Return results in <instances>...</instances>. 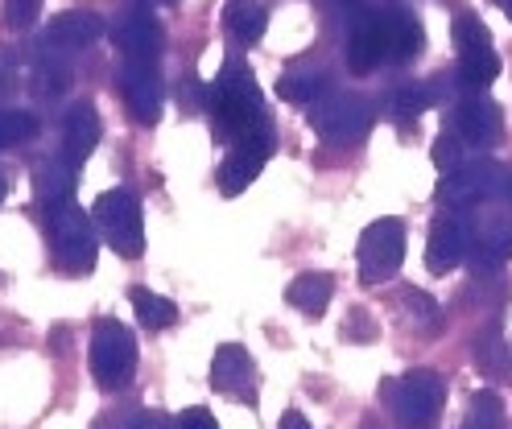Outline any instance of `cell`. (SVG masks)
Masks as SVG:
<instances>
[{"instance_id":"13","label":"cell","mask_w":512,"mask_h":429,"mask_svg":"<svg viewBox=\"0 0 512 429\" xmlns=\"http://www.w3.org/2000/svg\"><path fill=\"white\" fill-rule=\"evenodd\" d=\"M211 384H215V392L252 405L256 401V363H252V355L240 343L219 347L215 359H211Z\"/></svg>"},{"instance_id":"26","label":"cell","mask_w":512,"mask_h":429,"mask_svg":"<svg viewBox=\"0 0 512 429\" xmlns=\"http://www.w3.org/2000/svg\"><path fill=\"white\" fill-rule=\"evenodd\" d=\"M128 297H133V306H137V318H141V326H149V330H162V326H174L178 322V306L170 302V297H162V293H153V289H128Z\"/></svg>"},{"instance_id":"9","label":"cell","mask_w":512,"mask_h":429,"mask_svg":"<svg viewBox=\"0 0 512 429\" xmlns=\"http://www.w3.org/2000/svg\"><path fill=\"white\" fill-rule=\"evenodd\" d=\"M108 33H112L116 50L128 62H149V66L157 62V54H162V42H166L162 21H157L149 9H124Z\"/></svg>"},{"instance_id":"3","label":"cell","mask_w":512,"mask_h":429,"mask_svg":"<svg viewBox=\"0 0 512 429\" xmlns=\"http://www.w3.org/2000/svg\"><path fill=\"white\" fill-rule=\"evenodd\" d=\"M87 368L95 376L104 392H116L128 384L137 368V343H133V330L116 318H100L91 330V351H87Z\"/></svg>"},{"instance_id":"28","label":"cell","mask_w":512,"mask_h":429,"mask_svg":"<svg viewBox=\"0 0 512 429\" xmlns=\"http://www.w3.org/2000/svg\"><path fill=\"white\" fill-rule=\"evenodd\" d=\"M463 429H508V417H504V401L484 388V392H471V401H467V421Z\"/></svg>"},{"instance_id":"34","label":"cell","mask_w":512,"mask_h":429,"mask_svg":"<svg viewBox=\"0 0 512 429\" xmlns=\"http://www.w3.org/2000/svg\"><path fill=\"white\" fill-rule=\"evenodd\" d=\"M38 9H42V0H5V17H9L13 29H21V25L34 21Z\"/></svg>"},{"instance_id":"10","label":"cell","mask_w":512,"mask_h":429,"mask_svg":"<svg viewBox=\"0 0 512 429\" xmlns=\"http://www.w3.org/2000/svg\"><path fill=\"white\" fill-rule=\"evenodd\" d=\"M269 153H273V128L252 132V137L236 141L232 153L223 157V165H219V190L223 194H244L256 182V174L265 170Z\"/></svg>"},{"instance_id":"32","label":"cell","mask_w":512,"mask_h":429,"mask_svg":"<svg viewBox=\"0 0 512 429\" xmlns=\"http://www.w3.org/2000/svg\"><path fill=\"white\" fill-rule=\"evenodd\" d=\"M426 108H434L430 83H405V87L393 95V116H397V120H413V116H422Z\"/></svg>"},{"instance_id":"1","label":"cell","mask_w":512,"mask_h":429,"mask_svg":"<svg viewBox=\"0 0 512 429\" xmlns=\"http://www.w3.org/2000/svg\"><path fill=\"white\" fill-rule=\"evenodd\" d=\"M207 112L215 116V132L223 141H244V137H252V132L273 128L269 124V108H265V95H261L252 71L240 58L223 62L219 79L211 83Z\"/></svg>"},{"instance_id":"4","label":"cell","mask_w":512,"mask_h":429,"mask_svg":"<svg viewBox=\"0 0 512 429\" xmlns=\"http://www.w3.org/2000/svg\"><path fill=\"white\" fill-rule=\"evenodd\" d=\"M389 401H393L397 429H434L442 417V405H446V380L438 372H426V368L405 372L393 384Z\"/></svg>"},{"instance_id":"22","label":"cell","mask_w":512,"mask_h":429,"mask_svg":"<svg viewBox=\"0 0 512 429\" xmlns=\"http://www.w3.org/2000/svg\"><path fill=\"white\" fill-rule=\"evenodd\" d=\"M265 21H269V13H265L261 0H228V5H223V29L244 46L261 38Z\"/></svg>"},{"instance_id":"19","label":"cell","mask_w":512,"mask_h":429,"mask_svg":"<svg viewBox=\"0 0 512 429\" xmlns=\"http://www.w3.org/2000/svg\"><path fill=\"white\" fill-rule=\"evenodd\" d=\"M380 25H384V46H389L393 62H413L422 54L426 33H422V21L413 17L409 9H384Z\"/></svg>"},{"instance_id":"20","label":"cell","mask_w":512,"mask_h":429,"mask_svg":"<svg viewBox=\"0 0 512 429\" xmlns=\"http://www.w3.org/2000/svg\"><path fill=\"white\" fill-rule=\"evenodd\" d=\"M331 293H335V277L331 273H302L285 285V302L298 306L302 314L318 318L327 306H331Z\"/></svg>"},{"instance_id":"40","label":"cell","mask_w":512,"mask_h":429,"mask_svg":"<svg viewBox=\"0 0 512 429\" xmlns=\"http://www.w3.org/2000/svg\"><path fill=\"white\" fill-rule=\"evenodd\" d=\"M124 429H141V425H124Z\"/></svg>"},{"instance_id":"39","label":"cell","mask_w":512,"mask_h":429,"mask_svg":"<svg viewBox=\"0 0 512 429\" xmlns=\"http://www.w3.org/2000/svg\"><path fill=\"white\" fill-rule=\"evenodd\" d=\"M496 5H504V9H512V0H496Z\"/></svg>"},{"instance_id":"37","label":"cell","mask_w":512,"mask_h":429,"mask_svg":"<svg viewBox=\"0 0 512 429\" xmlns=\"http://www.w3.org/2000/svg\"><path fill=\"white\" fill-rule=\"evenodd\" d=\"M277 429H314V425H310V421H306V417H302V413H285V417H281V425H277Z\"/></svg>"},{"instance_id":"30","label":"cell","mask_w":512,"mask_h":429,"mask_svg":"<svg viewBox=\"0 0 512 429\" xmlns=\"http://www.w3.org/2000/svg\"><path fill=\"white\" fill-rule=\"evenodd\" d=\"M38 137V116L21 112V108H0V149L9 145H25Z\"/></svg>"},{"instance_id":"23","label":"cell","mask_w":512,"mask_h":429,"mask_svg":"<svg viewBox=\"0 0 512 429\" xmlns=\"http://www.w3.org/2000/svg\"><path fill=\"white\" fill-rule=\"evenodd\" d=\"M34 182H38V198H42L46 207H54V203H67V198H75L79 170H75V165H67L62 157H54V161L42 165Z\"/></svg>"},{"instance_id":"18","label":"cell","mask_w":512,"mask_h":429,"mask_svg":"<svg viewBox=\"0 0 512 429\" xmlns=\"http://www.w3.org/2000/svg\"><path fill=\"white\" fill-rule=\"evenodd\" d=\"M467 256L479 273H492L500 264H508L512 260V215H488L484 227L475 231Z\"/></svg>"},{"instance_id":"41","label":"cell","mask_w":512,"mask_h":429,"mask_svg":"<svg viewBox=\"0 0 512 429\" xmlns=\"http://www.w3.org/2000/svg\"><path fill=\"white\" fill-rule=\"evenodd\" d=\"M166 5H178V0H166Z\"/></svg>"},{"instance_id":"5","label":"cell","mask_w":512,"mask_h":429,"mask_svg":"<svg viewBox=\"0 0 512 429\" xmlns=\"http://www.w3.org/2000/svg\"><path fill=\"white\" fill-rule=\"evenodd\" d=\"M504 182H508V170L488 157H475V161H463L459 170L442 174L438 182V203L451 207V211H471L488 198H500L504 194Z\"/></svg>"},{"instance_id":"35","label":"cell","mask_w":512,"mask_h":429,"mask_svg":"<svg viewBox=\"0 0 512 429\" xmlns=\"http://www.w3.org/2000/svg\"><path fill=\"white\" fill-rule=\"evenodd\" d=\"M178 429H219V421H215L207 409L195 405V409H186V413L178 417Z\"/></svg>"},{"instance_id":"36","label":"cell","mask_w":512,"mask_h":429,"mask_svg":"<svg viewBox=\"0 0 512 429\" xmlns=\"http://www.w3.org/2000/svg\"><path fill=\"white\" fill-rule=\"evenodd\" d=\"M13 83H17V75H13V58H9V54H0V99L13 91Z\"/></svg>"},{"instance_id":"8","label":"cell","mask_w":512,"mask_h":429,"mask_svg":"<svg viewBox=\"0 0 512 429\" xmlns=\"http://www.w3.org/2000/svg\"><path fill=\"white\" fill-rule=\"evenodd\" d=\"M310 124L323 141L331 145H351L360 141L364 132L372 128V104L364 95H351V91H339V95H327L323 104H314L310 112Z\"/></svg>"},{"instance_id":"16","label":"cell","mask_w":512,"mask_h":429,"mask_svg":"<svg viewBox=\"0 0 512 429\" xmlns=\"http://www.w3.org/2000/svg\"><path fill=\"white\" fill-rule=\"evenodd\" d=\"M389 58V46H384V25L380 13H368L351 25V38H347V71L351 75H372L376 66Z\"/></svg>"},{"instance_id":"2","label":"cell","mask_w":512,"mask_h":429,"mask_svg":"<svg viewBox=\"0 0 512 429\" xmlns=\"http://www.w3.org/2000/svg\"><path fill=\"white\" fill-rule=\"evenodd\" d=\"M91 215L79 211L75 198L67 203H54L46 207V236H50V256L62 273H91L95 269V256H100V240L91 231Z\"/></svg>"},{"instance_id":"29","label":"cell","mask_w":512,"mask_h":429,"mask_svg":"<svg viewBox=\"0 0 512 429\" xmlns=\"http://www.w3.org/2000/svg\"><path fill=\"white\" fill-rule=\"evenodd\" d=\"M401 306H405V318L413 330H422V335H434V330H442V310L430 293L422 289H405L401 293Z\"/></svg>"},{"instance_id":"24","label":"cell","mask_w":512,"mask_h":429,"mask_svg":"<svg viewBox=\"0 0 512 429\" xmlns=\"http://www.w3.org/2000/svg\"><path fill=\"white\" fill-rule=\"evenodd\" d=\"M323 91H327V75L314 71V66H302V71H285L277 79V95L285 99V104H314Z\"/></svg>"},{"instance_id":"14","label":"cell","mask_w":512,"mask_h":429,"mask_svg":"<svg viewBox=\"0 0 512 429\" xmlns=\"http://www.w3.org/2000/svg\"><path fill=\"white\" fill-rule=\"evenodd\" d=\"M120 95H124V108L141 124H153L162 116V79H157V66L124 62L120 66Z\"/></svg>"},{"instance_id":"15","label":"cell","mask_w":512,"mask_h":429,"mask_svg":"<svg viewBox=\"0 0 512 429\" xmlns=\"http://www.w3.org/2000/svg\"><path fill=\"white\" fill-rule=\"evenodd\" d=\"M104 33H108V25L95 13H62L42 29V50L67 58V54H79V50L95 46Z\"/></svg>"},{"instance_id":"12","label":"cell","mask_w":512,"mask_h":429,"mask_svg":"<svg viewBox=\"0 0 512 429\" xmlns=\"http://www.w3.org/2000/svg\"><path fill=\"white\" fill-rule=\"evenodd\" d=\"M475 231L463 215H438L430 223V240H426V269L430 273H451L455 264L471 252Z\"/></svg>"},{"instance_id":"38","label":"cell","mask_w":512,"mask_h":429,"mask_svg":"<svg viewBox=\"0 0 512 429\" xmlns=\"http://www.w3.org/2000/svg\"><path fill=\"white\" fill-rule=\"evenodd\" d=\"M5 194H9V178L0 174V203H5Z\"/></svg>"},{"instance_id":"33","label":"cell","mask_w":512,"mask_h":429,"mask_svg":"<svg viewBox=\"0 0 512 429\" xmlns=\"http://www.w3.org/2000/svg\"><path fill=\"white\" fill-rule=\"evenodd\" d=\"M463 141L459 137H451V132H442V137L434 141V149H430V157H434V165H438V170L442 174H451V170H459V165H463Z\"/></svg>"},{"instance_id":"11","label":"cell","mask_w":512,"mask_h":429,"mask_svg":"<svg viewBox=\"0 0 512 429\" xmlns=\"http://www.w3.org/2000/svg\"><path fill=\"white\" fill-rule=\"evenodd\" d=\"M500 128H504V116L488 95H471V99H463V104H455L451 116H446V132L459 137L463 145H471V149L492 145L500 137Z\"/></svg>"},{"instance_id":"31","label":"cell","mask_w":512,"mask_h":429,"mask_svg":"<svg viewBox=\"0 0 512 429\" xmlns=\"http://www.w3.org/2000/svg\"><path fill=\"white\" fill-rule=\"evenodd\" d=\"M451 38L459 46V54H475V50H492V29L479 21L475 13H459L451 25Z\"/></svg>"},{"instance_id":"6","label":"cell","mask_w":512,"mask_h":429,"mask_svg":"<svg viewBox=\"0 0 512 429\" xmlns=\"http://www.w3.org/2000/svg\"><path fill=\"white\" fill-rule=\"evenodd\" d=\"M91 219L100 223L104 231V240L120 252V256H141L145 252V227H141V203H137V194L133 190H104L100 198H95V207H91Z\"/></svg>"},{"instance_id":"21","label":"cell","mask_w":512,"mask_h":429,"mask_svg":"<svg viewBox=\"0 0 512 429\" xmlns=\"http://www.w3.org/2000/svg\"><path fill=\"white\" fill-rule=\"evenodd\" d=\"M71 79H75V75H71L67 58L42 50V54L34 58V71H29V91H34L38 99H58L62 91L71 87Z\"/></svg>"},{"instance_id":"25","label":"cell","mask_w":512,"mask_h":429,"mask_svg":"<svg viewBox=\"0 0 512 429\" xmlns=\"http://www.w3.org/2000/svg\"><path fill=\"white\" fill-rule=\"evenodd\" d=\"M496 75H500V58H496V50L459 54V66H455L459 87H467V91H484L488 83H496Z\"/></svg>"},{"instance_id":"17","label":"cell","mask_w":512,"mask_h":429,"mask_svg":"<svg viewBox=\"0 0 512 429\" xmlns=\"http://www.w3.org/2000/svg\"><path fill=\"white\" fill-rule=\"evenodd\" d=\"M95 141H100V116H95L91 104H75L67 116H62V145H58V157L79 170V165L91 157Z\"/></svg>"},{"instance_id":"7","label":"cell","mask_w":512,"mask_h":429,"mask_svg":"<svg viewBox=\"0 0 512 429\" xmlns=\"http://www.w3.org/2000/svg\"><path fill=\"white\" fill-rule=\"evenodd\" d=\"M356 260H360V281L364 285H380L389 281L401 260H405V223L397 219H376L360 231L356 244Z\"/></svg>"},{"instance_id":"27","label":"cell","mask_w":512,"mask_h":429,"mask_svg":"<svg viewBox=\"0 0 512 429\" xmlns=\"http://www.w3.org/2000/svg\"><path fill=\"white\" fill-rule=\"evenodd\" d=\"M475 363L488 376H512V355H508V343H504V335L496 326H488L484 335L475 339Z\"/></svg>"}]
</instances>
